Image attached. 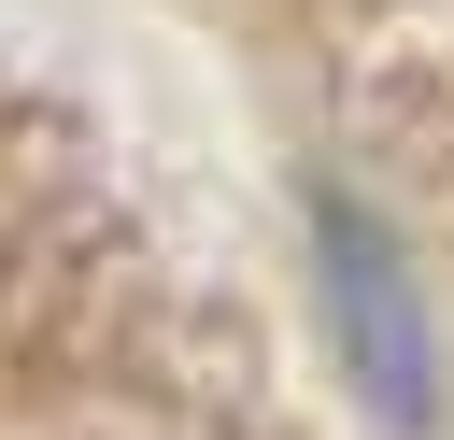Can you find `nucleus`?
<instances>
[{
    "label": "nucleus",
    "mask_w": 454,
    "mask_h": 440,
    "mask_svg": "<svg viewBox=\"0 0 454 440\" xmlns=\"http://www.w3.org/2000/svg\"><path fill=\"white\" fill-rule=\"evenodd\" d=\"M326 298H340V341H355V369L383 383V412H440V355H426V326H411V298H397V255H369V227H340L326 213Z\"/></svg>",
    "instance_id": "1"
}]
</instances>
